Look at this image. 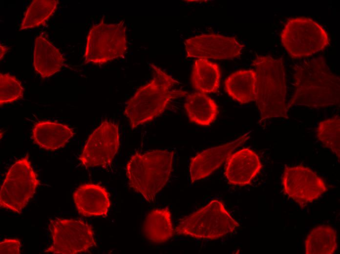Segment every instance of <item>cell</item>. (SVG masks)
Segmentation results:
<instances>
[{
	"label": "cell",
	"mask_w": 340,
	"mask_h": 254,
	"mask_svg": "<svg viewBox=\"0 0 340 254\" xmlns=\"http://www.w3.org/2000/svg\"><path fill=\"white\" fill-rule=\"evenodd\" d=\"M295 90L287 105L319 108L340 105V79L327 65L323 57L295 65Z\"/></svg>",
	"instance_id": "6da1fadb"
},
{
	"label": "cell",
	"mask_w": 340,
	"mask_h": 254,
	"mask_svg": "<svg viewBox=\"0 0 340 254\" xmlns=\"http://www.w3.org/2000/svg\"><path fill=\"white\" fill-rule=\"evenodd\" d=\"M150 66L152 79L137 90L127 103L124 110L132 129L160 115L172 100L189 94L187 91L173 89L179 82L153 64Z\"/></svg>",
	"instance_id": "7a4b0ae2"
},
{
	"label": "cell",
	"mask_w": 340,
	"mask_h": 254,
	"mask_svg": "<svg viewBox=\"0 0 340 254\" xmlns=\"http://www.w3.org/2000/svg\"><path fill=\"white\" fill-rule=\"evenodd\" d=\"M252 65L257 75L255 102L260 111V122L267 119L287 118L286 84L283 58L257 56Z\"/></svg>",
	"instance_id": "3957f363"
},
{
	"label": "cell",
	"mask_w": 340,
	"mask_h": 254,
	"mask_svg": "<svg viewBox=\"0 0 340 254\" xmlns=\"http://www.w3.org/2000/svg\"><path fill=\"white\" fill-rule=\"evenodd\" d=\"M174 152L154 149L136 152L126 166L129 186L149 202L168 182L172 169Z\"/></svg>",
	"instance_id": "277c9868"
},
{
	"label": "cell",
	"mask_w": 340,
	"mask_h": 254,
	"mask_svg": "<svg viewBox=\"0 0 340 254\" xmlns=\"http://www.w3.org/2000/svg\"><path fill=\"white\" fill-rule=\"evenodd\" d=\"M239 226L223 203L214 199L180 219L175 231L180 235L215 239L232 233Z\"/></svg>",
	"instance_id": "5b68a950"
},
{
	"label": "cell",
	"mask_w": 340,
	"mask_h": 254,
	"mask_svg": "<svg viewBox=\"0 0 340 254\" xmlns=\"http://www.w3.org/2000/svg\"><path fill=\"white\" fill-rule=\"evenodd\" d=\"M282 46L293 58L312 56L329 44L328 35L319 23L308 17L289 19L280 35Z\"/></svg>",
	"instance_id": "8992f818"
},
{
	"label": "cell",
	"mask_w": 340,
	"mask_h": 254,
	"mask_svg": "<svg viewBox=\"0 0 340 254\" xmlns=\"http://www.w3.org/2000/svg\"><path fill=\"white\" fill-rule=\"evenodd\" d=\"M127 49L125 21L107 24L101 22L90 29L86 38L85 63L106 64L124 56Z\"/></svg>",
	"instance_id": "52a82bcc"
},
{
	"label": "cell",
	"mask_w": 340,
	"mask_h": 254,
	"mask_svg": "<svg viewBox=\"0 0 340 254\" xmlns=\"http://www.w3.org/2000/svg\"><path fill=\"white\" fill-rule=\"evenodd\" d=\"M40 181L28 156L17 160L7 171L0 190L1 208L21 213L34 195Z\"/></svg>",
	"instance_id": "ba28073f"
},
{
	"label": "cell",
	"mask_w": 340,
	"mask_h": 254,
	"mask_svg": "<svg viewBox=\"0 0 340 254\" xmlns=\"http://www.w3.org/2000/svg\"><path fill=\"white\" fill-rule=\"evenodd\" d=\"M52 244L44 251L54 254H77L96 246L92 227L84 221L57 218L50 221Z\"/></svg>",
	"instance_id": "9c48e42d"
},
{
	"label": "cell",
	"mask_w": 340,
	"mask_h": 254,
	"mask_svg": "<svg viewBox=\"0 0 340 254\" xmlns=\"http://www.w3.org/2000/svg\"><path fill=\"white\" fill-rule=\"evenodd\" d=\"M119 146L118 125L105 121L89 135L78 159L85 168H106L112 163Z\"/></svg>",
	"instance_id": "30bf717a"
},
{
	"label": "cell",
	"mask_w": 340,
	"mask_h": 254,
	"mask_svg": "<svg viewBox=\"0 0 340 254\" xmlns=\"http://www.w3.org/2000/svg\"><path fill=\"white\" fill-rule=\"evenodd\" d=\"M282 183L284 192L301 207L319 199L327 190L323 180L303 166L285 167Z\"/></svg>",
	"instance_id": "8fae6325"
},
{
	"label": "cell",
	"mask_w": 340,
	"mask_h": 254,
	"mask_svg": "<svg viewBox=\"0 0 340 254\" xmlns=\"http://www.w3.org/2000/svg\"><path fill=\"white\" fill-rule=\"evenodd\" d=\"M184 44L187 58L206 59H232L244 47L235 37L215 34L196 36L187 39Z\"/></svg>",
	"instance_id": "7c38bea8"
},
{
	"label": "cell",
	"mask_w": 340,
	"mask_h": 254,
	"mask_svg": "<svg viewBox=\"0 0 340 254\" xmlns=\"http://www.w3.org/2000/svg\"><path fill=\"white\" fill-rule=\"evenodd\" d=\"M251 132L228 143L204 150L192 158L190 165L191 182L211 175L227 161L234 150L249 139Z\"/></svg>",
	"instance_id": "4fadbf2b"
},
{
	"label": "cell",
	"mask_w": 340,
	"mask_h": 254,
	"mask_svg": "<svg viewBox=\"0 0 340 254\" xmlns=\"http://www.w3.org/2000/svg\"><path fill=\"white\" fill-rule=\"evenodd\" d=\"M262 167L257 154L243 148L232 154L226 161L225 175L230 183L240 186L251 183Z\"/></svg>",
	"instance_id": "5bb4252c"
},
{
	"label": "cell",
	"mask_w": 340,
	"mask_h": 254,
	"mask_svg": "<svg viewBox=\"0 0 340 254\" xmlns=\"http://www.w3.org/2000/svg\"><path fill=\"white\" fill-rule=\"evenodd\" d=\"M73 198L79 214L85 217L106 216L110 206L109 193L99 184L80 186L73 192Z\"/></svg>",
	"instance_id": "9a60e30c"
},
{
	"label": "cell",
	"mask_w": 340,
	"mask_h": 254,
	"mask_svg": "<svg viewBox=\"0 0 340 254\" xmlns=\"http://www.w3.org/2000/svg\"><path fill=\"white\" fill-rule=\"evenodd\" d=\"M74 134L73 130L67 125L42 121L34 125L32 138L40 148L54 151L64 147Z\"/></svg>",
	"instance_id": "2e32d148"
},
{
	"label": "cell",
	"mask_w": 340,
	"mask_h": 254,
	"mask_svg": "<svg viewBox=\"0 0 340 254\" xmlns=\"http://www.w3.org/2000/svg\"><path fill=\"white\" fill-rule=\"evenodd\" d=\"M64 58L59 50L46 38L40 35L34 42L33 65L42 78L51 76L61 69Z\"/></svg>",
	"instance_id": "e0dca14e"
},
{
	"label": "cell",
	"mask_w": 340,
	"mask_h": 254,
	"mask_svg": "<svg viewBox=\"0 0 340 254\" xmlns=\"http://www.w3.org/2000/svg\"><path fill=\"white\" fill-rule=\"evenodd\" d=\"M257 75L253 69L240 70L231 75L225 81V89L234 100L241 104L255 101Z\"/></svg>",
	"instance_id": "ac0fdd59"
},
{
	"label": "cell",
	"mask_w": 340,
	"mask_h": 254,
	"mask_svg": "<svg viewBox=\"0 0 340 254\" xmlns=\"http://www.w3.org/2000/svg\"><path fill=\"white\" fill-rule=\"evenodd\" d=\"M143 230L145 237L155 243H163L173 235L171 213L166 207L150 212L146 217Z\"/></svg>",
	"instance_id": "d6986e66"
},
{
	"label": "cell",
	"mask_w": 340,
	"mask_h": 254,
	"mask_svg": "<svg viewBox=\"0 0 340 254\" xmlns=\"http://www.w3.org/2000/svg\"><path fill=\"white\" fill-rule=\"evenodd\" d=\"M184 107L189 120L203 126L212 124L219 112L215 101L206 94L199 92L187 96Z\"/></svg>",
	"instance_id": "ffe728a7"
},
{
	"label": "cell",
	"mask_w": 340,
	"mask_h": 254,
	"mask_svg": "<svg viewBox=\"0 0 340 254\" xmlns=\"http://www.w3.org/2000/svg\"><path fill=\"white\" fill-rule=\"evenodd\" d=\"M221 72L216 63L199 58L193 64L191 80L194 88L199 92H216L220 86Z\"/></svg>",
	"instance_id": "44dd1931"
},
{
	"label": "cell",
	"mask_w": 340,
	"mask_h": 254,
	"mask_svg": "<svg viewBox=\"0 0 340 254\" xmlns=\"http://www.w3.org/2000/svg\"><path fill=\"white\" fill-rule=\"evenodd\" d=\"M306 254H333L337 248L335 230L328 225H320L312 230L305 241Z\"/></svg>",
	"instance_id": "7402d4cb"
},
{
	"label": "cell",
	"mask_w": 340,
	"mask_h": 254,
	"mask_svg": "<svg viewBox=\"0 0 340 254\" xmlns=\"http://www.w3.org/2000/svg\"><path fill=\"white\" fill-rule=\"evenodd\" d=\"M57 0H34L27 8L20 30H27L43 24L56 11Z\"/></svg>",
	"instance_id": "603a6c76"
},
{
	"label": "cell",
	"mask_w": 340,
	"mask_h": 254,
	"mask_svg": "<svg viewBox=\"0 0 340 254\" xmlns=\"http://www.w3.org/2000/svg\"><path fill=\"white\" fill-rule=\"evenodd\" d=\"M340 135L339 115H336L319 123L317 130L318 139L325 147L335 153L339 159L340 155Z\"/></svg>",
	"instance_id": "cb8c5ba5"
},
{
	"label": "cell",
	"mask_w": 340,
	"mask_h": 254,
	"mask_svg": "<svg viewBox=\"0 0 340 254\" xmlns=\"http://www.w3.org/2000/svg\"><path fill=\"white\" fill-rule=\"evenodd\" d=\"M21 82L9 73L0 74V105L14 103L23 97Z\"/></svg>",
	"instance_id": "d4e9b609"
},
{
	"label": "cell",
	"mask_w": 340,
	"mask_h": 254,
	"mask_svg": "<svg viewBox=\"0 0 340 254\" xmlns=\"http://www.w3.org/2000/svg\"><path fill=\"white\" fill-rule=\"evenodd\" d=\"M21 243L17 239H6L0 243V253L19 254L20 253Z\"/></svg>",
	"instance_id": "484cf974"
},
{
	"label": "cell",
	"mask_w": 340,
	"mask_h": 254,
	"mask_svg": "<svg viewBox=\"0 0 340 254\" xmlns=\"http://www.w3.org/2000/svg\"><path fill=\"white\" fill-rule=\"evenodd\" d=\"M0 60H1L2 57L7 52V48L6 46H2L0 45Z\"/></svg>",
	"instance_id": "4316f807"
}]
</instances>
